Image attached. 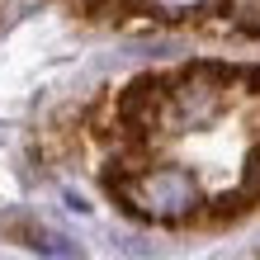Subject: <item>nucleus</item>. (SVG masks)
<instances>
[{"mask_svg":"<svg viewBox=\"0 0 260 260\" xmlns=\"http://www.w3.org/2000/svg\"><path fill=\"white\" fill-rule=\"evenodd\" d=\"M104 185L118 194V204H123L133 218H147V222H185L199 208V185L180 166H156V171L137 166L123 180L104 175Z\"/></svg>","mask_w":260,"mask_h":260,"instance_id":"f257e3e1","label":"nucleus"},{"mask_svg":"<svg viewBox=\"0 0 260 260\" xmlns=\"http://www.w3.org/2000/svg\"><path fill=\"white\" fill-rule=\"evenodd\" d=\"M118 118L133 133H151L171 118V81L166 76H133L118 95Z\"/></svg>","mask_w":260,"mask_h":260,"instance_id":"f03ea898","label":"nucleus"},{"mask_svg":"<svg viewBox=\"0 0 260 260\" xmlns=\"http://www.w3.org/2000/svg\"><path fill=\"white\" fill-rule=\"evenodd\" d=\"M137 5H147L156 19H189L194 10H204V5H213V0H137Z\"/></svg>","mask_w":260,"mask_h":260,"instance_id":"7ed1b4c3","label":"nucleus"},{"mask_svg":"<svg viewBox=\"0 0 260 260\" xmlns=\"http://www.w3.org/2000/svg\"><path fill=\"white\" fill-rule=\"evenodd\" d=\"M255 204L246 194H222V199H213V208H208V218L213 222H237V218H246Z\"/></svg>","mask_w":260,"mask_h":260,"instance_id":"20e7f679","label":"nucleus"},{"mask_svg":"<svg viewBox=\"0 0 260 260\" xmlns=\"http://www.w3.org/2000/svg\"><path fill=\"white\" fill-rule=\"evenodd\" d=\"M232 24H241L246 34H260V0H227Z\"/></svg>","mask_w":260,"mask_h":260,"instance_id":"39448f33","label":"nucleus"},{"mask_svg":"<svg viewBox=\"0 0 260 260\" xmlns=\"http://www.w3.org/2000/svg\"><path fill=\"white\" fill-rule=\"evenodd\" d=\"M34 251H48V255H76V246L71 241H62V237H52V232H34V241H28Z\"/></svg>","mask_w":260,"mask_h":260,"instance_id":"423d86ee","label":"nucleus"},{"mask_svg":"<svg viewBox=\"0 0 260 260\" xmlns=\"http://www.w3.org/2000/svg\"><path fill=\"white\" fill-rule=\"evenodd\" d=\"M246 81H251V85L260 90V67H255V71H246Z\"/></svg>","mask_w":260,"mask_h":260,"instance_id":"0eeeda50","label":"nucleus"}]
</instances>
